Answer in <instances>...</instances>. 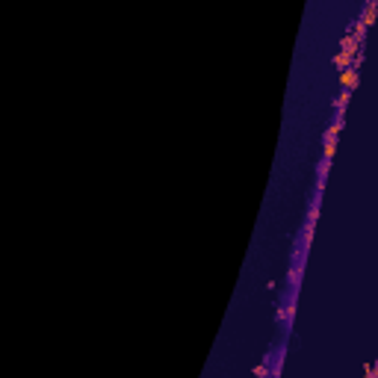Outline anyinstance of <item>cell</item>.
Returning a JSON list of instances; mask_svg holds the SVG:
<instances>
[{
  "label": "cell",
  "mask_w": 378,
  "mask_h": 378,
  "mask_svg": "<svg viewBox=\"0 0 378 378\" xmlns=\"http://www.w3.org/2000/svg\"><path fill=\"white\" fill-rule=\"evenodd\" d=\"M340 83H343V89H349V92H352L354 86H357V71H354L352 65H349V68H343L340 71Z\"/></svg>",
  "instance_id": "6da1fadb"
},
{
  "label": "cell",
  "mask_w": 378,
  "mask_h": 378,
  "mask_svg": "<svg viewBox=\"0 0 378 378\" xmlns=\"http://www.w3.org/2000/svg\"><path fill=\"white\" fill-rule=\"evenodd\" d=\"M375 15H378V3H366V9H364V18H361V24H364V27H369Z\"/></svg>",
  "instance_id": "7a4b0ae2"
},
{
  "label": "cell",
  "mask_w": 378,
  "mask_h": 378,
  "mask_svg": "<svg viewBox=\"0 0 378 378\" xmlns=\"http://www.w3.org/2000/svg\"><path fill=\"white\" fill-rule=\"evenodd\" d=\"M334 151H337V139H334V142H325V160H331V157H334Z\"/></svg>",
  "instance_id": "3957f363"
},
{
  "label": "cell",
  "mask_w": 378,
  "mask_h": 378,
  "mask_svg": "<svg viewBox=\"0 0 378 378\" xmlns=\"http://www.w3.org/2000/svg\"><path fill=\"white\" fill-rule=\"evenodd\" d=\"M254 375H257V378H266V375H269V366H266V364L254 366Z\"/></svg>",
  "instance_id": "277c9868"
},
{
  "label": "cell",
  "mask_w": 378,
  "mask_h": 378,
  "mask_svg": "<svg viewBox=\"0 0 378 378\" xmlns=\"http://www.w3.org/2000/svg\"><path fill=\"white\" fill-rule=\"evenodd\" d=\"M349 98H352V92H349V89H343V92H340V98H337V106L349 104Z\"/></svg>",
  "instance_id": "5b68a950"
},
{
  "label": "cell",
  "mask_w": 378,
  "mask_h": 378,
  "mask_svg": "<svg viewBox=\"0 0 378 378\" xmlns=\"http://www.w3.org/2000/svg\"><path fill=\"white\" fill-rule=\"evenodd\" d=\"M328 165H331V160H322V163H319V175H325V172H328Z\"/></svg>",
  "instance_id": "8992f818"
}]
</instances>
